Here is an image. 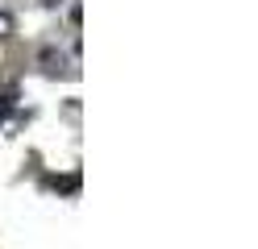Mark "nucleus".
Instances as JSON below:
<instances>
[{
	"instance_id": "f257e3e1",
	"label": "nucleus",
	"mask_w": 258,
	"mask_h": 249,
	"mask_svg": "<svg viewBox=\"0 0 258 249\" xmlns=\"http://www.w3.org/2000/svg\"><path fill=\"white\" fill-rule=\"evenodd\" d=\"M13 100H17V88H13V83H9V88H0V116L13 108Z\"/></svg>"
},
{
	"instance_id": "f03ea898",
	"label": "nucleus",
	"mask_w": 258,
	"mask_h": 249,
	"mask_svg": "<svg viewBox=\"0 0 258 249\" xmlns=\"http://www.w3.org/2000/svg\"><path fill=\"white\" fill-rule=\"evenodd\" d=\"M13 29H17V25H13V17H9L5 9H0V38H9V33H13Z\"/></svg>"
}]
</instances>
